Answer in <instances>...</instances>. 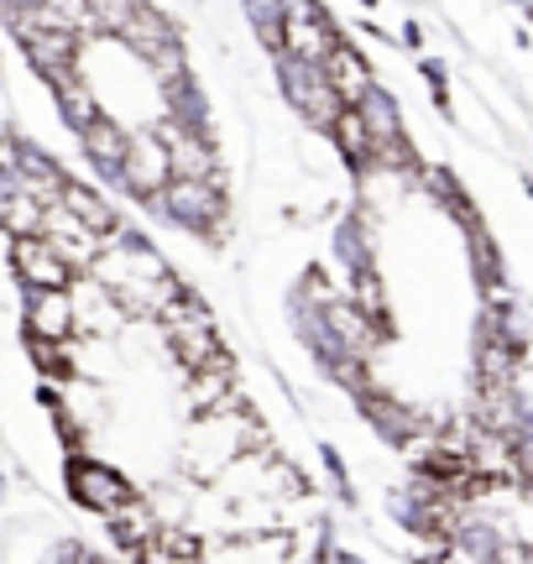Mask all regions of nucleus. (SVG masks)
I'll return each instance as SVG.
<instances>
[{"label": "nucleus", "instance_id": "f257e3e1", "mask_svg": "<svg viewBox=\"0 0 533 564\" xmlns=\"http://www.w3.org/2000/svg\"><path fill=\"white\" fill-rule=\"evenodd\" d=\"M278 63V89H283L287 110L308 126V131H329L335 116L346 110V100L335 95V84H329L325 63H304V58H272Z\"/></svg>", "mask_w": 533, "mask_h": 564}, {"label": "nucleus", "instance_id": "f03ea898", "mask_svg": "<svg viewBox=\"0 0 533 564\" xmlns=\"http://www.w3.org/2000/svg\"><path fill=\"white\" fill-rule=\"evenodd\" d=\"M68 491H74V502L100 512V518H116V512H126V507L142 497L126 470H116V465H105V460H89V455H68Z\"/></svg>", "mask_w": 533, "mask_h": 564}, {"label": "nucleus", "instance_id": "7ed1b4c3", "mask_svg": "<svg viewBox=\"0 0 533 564\" xmlns=\"http://www.w3.org/2000/svg\"><path fill=\"white\" fill-rule=\"evenodd\" d=\"M131 194V199H157L167 194V183H173V152H167V141L146 126V131H131V152L121 162V178H116Z\"/></svg>", "mask_w": 533, "mask_h": 564}, {"label": "nucleus", "instance_id": "20e7f679", "mask_svg": "<svg viewBox=\"0 0 533 564\" xmlns=\"http://www.w3.org/2000/svg\"><path fill=\"white\" fill-rule=\"evenodd\" d=\"M236 392H241V371H236V356L226 350L220 361L188 371L184 392H178V408H184V419H209V413H220Z\"/></svg>", "mask_w": 533, "mask_h": 564}, {"label": "nucleus", "instance_id": "39448f33", "mask_svg": "<svg viewBox=\"0 0 533 564\" xmlns=\"http://www.w3.org/2000/svg\"><path fill=\"white\" fill-rule=\"evenodd\" d=\"M11 272H17V282H26V288H74V278H79V272L68 267V257H63L47 236H21V241H11Z\"/></svg>", "mask_w": 533, "mask_h": 564}, {"label": "nucleus", "instance_id": "423d86ee", "mask_svg": "<svg viewBox=\"0 0 533 564\" xmlns=\"http://www.w3.org/2000/svg\"><path fill=\"white\" fill-rule=\"evenodd\" d=\"M26 340H79L68 288H26Z\"/></svg>", "mask_w": 533, "mask_h": 564}, {"label": "nucleus", "instance_id": "0eeeda50", "mask_svg": "<svg viewBox=\"0 0 533 564\" xmlns=\"http://www.w3.org/2000/svg\"><path fill=\"white\" fill-rule=\"evenodd\" d=\"M79 147H84V158H89L105 178L116 183V178H121L126 152H131V131H126L116 116H95V121L79 131Z\"/></svg>", "mask_w": 533, "mask_h": 564}, {"label": "nucleus", "instance_id": "6e6552de", "mask_svg": "<svg viewBox=\"0 0 533 564\" xmlns=\"http://www.w3.org/2000/svg\"><path fill=\"white\" fill-rule=\"evenodd\" d=\"M325 74H329L335 95H340L346 105H361V100L371 95V89H377V68H371L367 53H361V47H356L350 37L340 42V47H335V53L325 58Z\"/></svg>", "mask_w": 533, "mask_h": 564}, {"label": "nucleus", "instance_id": "1a4fd4ad", "mask_svg": "<svg viewBox=\"0 0 533 564\" xmlns=\"http://www.w3.org/2000/svg\"><path fill=\"white\" fill-rule=\"evenodd\" d=\"M329 137V147H335V158L346 162V173L356 178V173H371V126H367V116L356 110V105H346L340 116H335V126L325 131Z\"/></svg>", "mask_w": 533, "mask_h": 564}, {"label": "nucleus", "instance_id": "9d476101", "mask_svg": "<svg viewBox=\"0 0 533 564\" xmlns=\"http://www.w3.org/2000/svg\"><path fill=\"white\" fill-rule=\"evenodd\" d=\"M116 42H126V47H131V53L146 63L152 53H163L167 42H178V26H173V21H167L157 6H146V0H142V6H137V17L126 21Z\"/></svg>", "mask_w": 533, "mask_h": 564}, {"label": "nucleus", "instance_id": "9b49d317", "mask_svg": "<svg viewBox=\"0 0 533 564\" xmlns=\"http://www.w3.org/2000/svg\"><path fill=\"white\" fill-rule=\"evenodd\" d=\"M346 299L367 314L377 329H388V335H398L392 329V299H388V278L377 272V267H361V272H350L346 278Z\"/></svg>", "mask_w": 533, "mask_h": 564}, {"label": "nucleus", "instance_id": "f8f14e48", "mask_svg": "<svg viewBox=\"0 0 533 564\" xmlns=\"http://www.w3.org/2000/svg\"><path fill=\"white\" fill-rule=\"evenodd\" d=\"M58 204H63V209H74V215H79L89 230H100V236H116V230H121V215H116V204L100 199V194H95L89 183H79V178L63 183V199H58Z\"/></svg>", "mask_w": 533, "mask_h": 564}, {"label": "nucleus", "instance_id": "ddd939ff", "mask_svg": "<svg viewBox=\"0 0 533 564\" xmlns=\"http://www.w3.org/2000/svg\"><path fill=\"white\" fill-rule=\"evenodd\" d=\"M466 262H471L476 288H492V282H508V262H502V246L492 241L487 225L466 230Z\"/></svg>", "mask_w": 533, "mask_h": 564}, {"label": "nucleus", "instance_id": "4468645a", "mask_svg": "<svg viewBox=\"0 0 533 564\" xmlns=\"http://www.w3.org/2000/svg\"><path fill=\"white\" fill-rule=\"evenodd\" d=\"M361 116H367V126H371V141H398V137H409V121H403V110H398V100H392L388 89L377 84L367 100L356 105Z\"/></svg>", "mask_w": 533, "mask_h": 564}, {"label": "nucleus", "instance_id": "2eb2a0df", "mask_svg": "<svg viewBox=\"0 0 533 564\" xmlns=\"http://www.w3.org/2000/svg\"><path fill=\"white\" fill-rule=\"evenodd\" d=\"M167 356L178 361V371H199V366L220 361L226 356V340H220V329H199V335H178V340H167Z\"/></svg>", "mask_w": 533, "mask_h": 564}, {"label": "nucleus", "instance_id": "dca6fc26", "mask_svg": "<svg viewBox=\"0 0 533 564\" xmlns=\"http://www.w3.org/2000/svg\"><path fill=\"white\" fill-rule=\"evenodd\" d=\"M319 465H325L329 486H335V497H340V502H356V486H350V470H346V460H340V449H335V444H325V449H319Z\"/></svg>", "mask_w": 533, "mask_h": 564}, {"label": "nucleus", "instance_id": "f3484780", "mask_svg": "<svg viewBox=\"0 0 533 564\" xmlns=\"http://www.w3.org/2000/svg\"><path fill=\"white\" fill-rule=\"evenodd\" d=\"M429 564H487L481 554H471V549H460V544H445V549H434Z\"/></svg>", "mask_w": 533, "mask_h": 564}, {"label": "nucleus", "instance_id": "a211bd4d", "mask_svg": "<svg viewBox=\"0 0 533 564\" xmlns=\"http://www.w3.org/2000/svg\"><path fill=\"white\" fill-rule=\"evenodd\" d=\"M418 74H424V84H429V89H445V84H450V74H445V63H439V58H424V63H418Z\"/></svg>", "mask_w": 533, "mask_h": 564}, {"label": "nucleus", "instance_id": "6ab92c4d", "mask_svg": "<svg viewBox=\"0 0 533 564\" xmlns=\"http://www.w3.org/2000/svg\"><path fill=\"white\" fill-rule=\"evenodd\" d=\"M403 47H409V53H418V47H424V26H418V21H409V26H403Z\"/></svg>", "mask_w": 533, "mask_h": 564}, {"label": "nucleus", "instance_id": "aec40b11", "mask_svg": "<svg viewBox=\"0 0 533 564\" xmlns=\"http://www.w3.org/2000/svg\"><path fill=\"white\" fill-rule=\"evenodd\" d=\"M361 6H367V11H377V0H361Z\"/></svg>", "mask_w": 533, "mask_h": 564}]
</instances>
